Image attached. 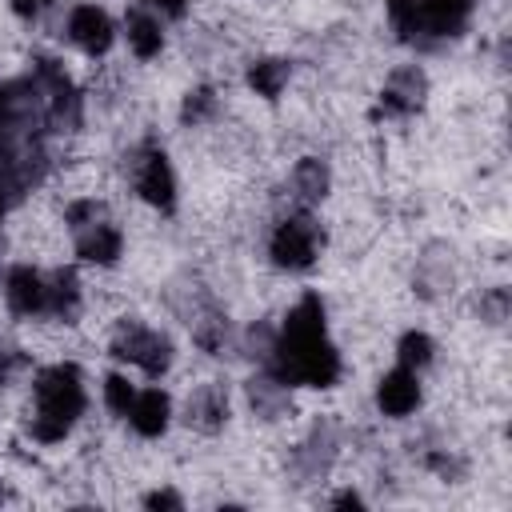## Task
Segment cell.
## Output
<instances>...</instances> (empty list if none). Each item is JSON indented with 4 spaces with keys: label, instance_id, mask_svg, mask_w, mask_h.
<instances>
[{
    "label": "cell",
    "instance_id": "2",
    "mask_svg": "<svg viewBox=\"0 0 512 512\" xmlns=\"http://www.w3.org/2000/svg\"><path fill=\"white\" fill-rule=\"evenodd\" d=\"M328 228L316 208H280L264 232V256L280 276H304L324 260Z\"/></svg>",
    "mask_w": 512,
    "mask_h": 512
},
{
    "label": "cell",
    "instance_id": "8",
    "mask_svg": "<svg viewBox=\"0 0 512 512\" xmlns=\"http://www.w3.org/2000/svg\"><path fill=\"white\" fill-rule=\"evenodd\" d=\"M372 404L384 420H412L420 408H424V372L416 368H404V364H392L376 376L372 384Z\"/></svg>",
    "mask_w": 512,
    "mask_h": 512
},
{
    "label": "cell",
    "instance_id": "21",
    "mask_svg": "<svg viewBox=\"0 0 512 512\" xmlns=\"http://www.w3.org/2000/svg\"><path fill=\"white\" fill-rule=\"evenodd\" d=\"M140 504H144V508H184L188 500H184L176 488H168V484H156L152 492H144V496H140Z\"/></svg>",
    "mask_w": 512,
    "mask_h": 512
},
{
    "label": "cell",
    "instance_id": "4",
    "mask_svg": "<svg viewBox=\"0 0 512 512\" xmlns=\"http://www.w3.org/2000/svg\"><path fill=\"white\" fill-rule=\"evenodd\" d=\"M128 188L136 196V204H144L148 212L156 216H172L180 208V176H176V164L172 156L156 144V140H144L128 152Z\"/></svg>",
    "mask_w": 512,
    "mask_h": 512
},
{
    "label": "cell",
    "instance_id": "16",
    "mask_svg": "<svg viewBox=\"0 0 512 512\" xmlns=\"http://www.w3.org/2000/svg\"><path fill=\"white\" fill-rule=\"evenodd\" d=\"M392 356H396V364H404V368H416V372H428L432 364H436V356H440V344H436V336L428 332V328H404L396 340H392Z\"/></svg>",
    "mask_w": 512,
    "mask_h": 512
},
{
    "label": "cell",
    "instance_id": "18",
    "mask_svg": "<svg viewBox=\"0 0 512 512\" xmlns=\"http://www.w3.org/2000/svg\"><path fill=\"white\" fill-rule=\"evenodd\" d=\"M384 20L400 44H420V0H384Z\"/></svg>",
    "mask_w": 512,
    "mask_h": 512
},
{
    "label": "cell",
    "instance_id": "5",
    "mask_svg": "<svg viewBox=\"0 0 512 512\" xmlns=\"http://www.w3.org/2000/svg\"><path fill=\"white\" fill-rule=\"evenodd\" d=\"M60 32L88 60H104L120 40V24L112 20V12L100 0H72L68 12H64Z\"/></svg>",
    "mask_w": 512,
    "mask_h": 512
},
{
    "label": "cell",
    "instance_id": "13",
    "mask_svg": "<svg viewBox=\"0 0 512 512\" xmlns=\"http://www.w3.org/2000/svg\"><path fill=\"white\" fill-rule=\"evenodd\" d=\"M480 0H420V44L456 40L468 32Z\"/></svg>",
    "mask_w": 512,
    "mask_h": 512
},
{
    "label": "cell",
    "instance_id": "15",
    "mask_svg": "<svg viewBox=\"0 0 512 512\" xmlns=\"http://www.w3.org/2000/svg\"><path fill=\"white\" fill-rule=\"evenodd\" d=\"M220 112H224V96H220L216 84H192V88H184V96H180V104H176V120H180V128H188V132L212 128V124L220 120Z\"/></svg>",
    "mask_w": 512,
    "mask_h": 512
},
{
    "label": "cell",
    "instance_id": "11",
    "mask_svg": "<svg viewBox=\"0 0 512 512\" xmlns=\"http://www.w3.org/2000/svg\"><path fill=\"white\" fill-rule=\"evenodd\" d=\"M284 196L288 204L296 208H320L332 188H336V172H332V160L328 156H316V152H304L288 164V176H284Z\"/></svg>",
    "mask_w": 512,
    "mask_h": 512
},
{
    "label": "cell",
    "instance_id": "3",
    "mask_svg": "<svg viewBox=\"0 0 512 512\" xmlns=\"http://www.w3.org/2000/svg\"><path fill=\"white\" fill-rule=\"evenodd\" d=\"M108 356L128 368V372H140L148 380H164L172 368H176V344L164 328L140 320V316H116L108 324V340H104Z\"/></svg>",
    "mask_w": 512,
    "mask_h": 512
},
{
    "label": "cell",
    "instance_id": "17",
    "mask_svg": "<svg viewBox=\"0 0 512 512\" xmlns=\"http://www.w3.org/2000/svg\"><path fill=\"white\" fill-rule=\"evenodd\" d=\"M136 376L128 372V368H112V372H104V380H100V404H104V412L112 416V420H124V412L132 408V400H136Z\"/></svg>",
    "mask_w": 512,
    "mask_h": 512
},
{
    "label": "cell",
    "instance_id": "12",
    "mask_svg": "<svg viewBox=\"0 0 512 512\" xmlns=\"http://www.w3.org/2000/svg\"><path fill=\"white\" fill-rule=\"evenodd\" d=\"M120 40H124V48H128L132 60L152 64V60H160L164 48H168V24L132 0V8H128L124 20H120Z\"/></svg>",
    "mask_w": 512,
    "mask_h": 512
},
{
    "label": "cell",
    "instance_id": "1",
    "mask_svg": "<svg viewBox=\"0 0 512 512\" xmlns=\"http://www.w3.org/2000/svg\"><path fill=\"white\" fill-rule=\"evenodd\" d=\"M84 412H88V380L76 360L60 356L32 368L28 400H24V436L36 448L68 444L72 432L84 424Z\"/></svg>",
    "mask_w": 512,
    "mask_h": 512
},
{
    "label": "cell",
    "instance_id": "10",
    "mask_svg": "<svg viewBox=\"0 0 512 512\" xmlns=\"http://www.w3.org/2000/svg\"><path fill=\"white\" fill-rule=\"evenodd\" d=\"M124 424H128V432L136 440H164L172 432V424H176V396L160 380L136 388V400L124 412Z\"/></svg>",
    "mask_w": 512,
    "mask_h": 512
},
{
    "label": "cell",
    "instance_id": "20",
    "mask_svg": "<svg viewBox=\"0 0 512 512\" xmlns=\"http://www.w3.org/2000/svg\"><path fill=\"white\" fill-rule=\"evenodd\" d=\"M8 4V12L16 16V20H24V24H36L40 16H48L52 8H56V0H4Z\"/></svg>",
    "mask_w": 512,
    "mask_h": 512
},
{
    "label": "cell",
    "instance_id": "14",
    "mask_svg": "<svg viewBox=\"0 0 512 512\" xmlns=\"http://www.w3.org/2000/svg\"><path fill=\"white\" fill-rule=\"evenodd\" d=\"M240 80H244V88H248L252 100L276 104V100H284V92L292 84V60L288 56H276V52H260V56H252L244 64Z\"/></svg>",
    "mask_w": 512,
    "mask_h": 512
},
{
    "label": "cell",
    "instance_id": "19",
    "mask_svg": "<svg viewBox=\"0 0 512 512\" xmlns=\"http://www.w3.org/2000/svg\"><path fill=\"white\" fill-rule=\"evenodd\" d=\"M140 8H148L152 16H160L164 24H180L188 20V12L196 8V0H136Z\"/></svg>",
    "mask_w": 512,
    "mask_h": 512
},
{
    "label": "cell",
    "instance_id": "9",
    "mask_svg": "<svg viewBox=\"0 0 512 512\" xmlns=\"http://www.w3.org/2000/svg\"><path fill=\"white\" fill-rule=\"evenodd\" d=\"M176 416L200 436L224 432V424L232 420V388H228V380H196L184 392V404H180Z\"/></svg>",
    "mask_w": 512,
    "mask_h": 512
},
{
    "label": "cell",
    "instance_id": "7",
    "mask_svg": "<svg viewBox=\"0 0 512 512\" xmlns=\"http://www.w3.org/2000/svg\"><path fill=\"white\" fill-rule=\"evenodd\" d=\"M0 300L4 312L20 324H40L48 312V268L32 260H16L0 276Z\"/></svg>",
    "mask_w": 512,
    "mask_h": 512
},
{
    "label": "cell",
    "instance_id": "6",
    "mask_svg": "<svg viewBox=\"0 0 512 512\" xmlns=\"http://www.w3.org/2000/svg\"><path fill=\"white\" fill-rule=\"evenodd\" d=\"M428 96H432V80H428L424 64L404 60V64L384 72V80L376 88V112L388 120H412L424 112Z\"/></svg>",
    "mask_w": 512,
    "mask_h": 512
}]
</instances>
